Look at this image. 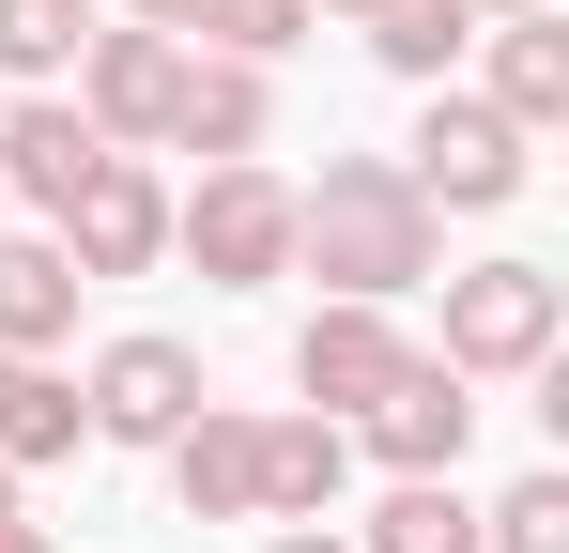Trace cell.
<instances>
[{"label":"cell","instance_id":"4316f807","mask_svg":"<svg viewBox=\"0 0 569 553\" xmlns=\"http://www.w3.org/2000/svg\"><path fill=\"white\" fill-rule=\"evenodd\" d=\"M0 231H16V200H0Z\"/></svg>","mask_w":569,"mask_h":553},{"label":"cell","instance_id":"44dd1931","mask_svg":"<svg viewBox=\"0 0 569 553\" xmlns=\"http://www.w3.org/2000/svg\"><path fill=\"white\" fill-rule=\"evenodd\" d=\"M262 553H355V539H339V523H278Z\"/></svg>","mask_w":569,"mask_h":553},{"label":"cell","instance_id":"7402d4cb","mask_svg":"<svg viewBox=\"0 0 569 553\" xmlns=\"http://www.w3.org/2000/svg\"><path fill=\"white\" fill-rule=\"evenodd\" d=\"M123 16H139V31H200V0H123Z\"/></svg>","mask_w":569,"mask_h":553},{"label":"cell","instance_id":"52a82bcc","mask_svg":"<svg viewBox=\"0 0 569 553\" xmlns=\"http://www.w3.org/2000/svg\"><path fill=\"white\" fill-rule=\"evenodd\" d=\"M200 400H216V384H200V354L186 339H154V323H139V339H108L93 369H78V415H93V446H170V431H186Z\"/></svg>","mask_w":569,"mask_h":553},{"label":"cell","instance_id":"d6986e66","mask_svg":"<svg viewBox=\"0 0 569 553\" xmlns=\"http://www.w3.org/2000/svg\"><path fill=\"white\" fill-rule=\"evenodd\" d=\"M308 31H323L308 0H200V31H186V47H216V62H262V78H278Z\"/></svg>","mask_w":569,"mask_h":553},{"label":"cell","instance_id":"5b68a950","mask_svg":"<svg viewBox=\"0 0 569 553\" xmlns=\"http://www.w3.org/2000/svg\"><path fill=\"white\" fill-rule=\"evenodd\" d=\"M400 184L431 200V215H508L523 184H539V139L508 123V108H477L462 78L416 108V139H400Z\"/></svg>","mask_w":569,"mask_h":553},{"label":"cell","instance_id":"3957f363","mask_svg":"<svg viewBox=\"0 0 569 553\" xmlns=\"http://www.w3.org/2000/svg\"><path fill=\"white\" fill-rule=\"evenodd\" d=\"M447 292V339L431 354L462 369V384H539L569 339V276L555 262H462V276H431Z\"/></svg>","mask_w":569,"mask_h":553},{"label":"cell","instance_id":"6da1fadb","mask_svg":"<svg viewBox=\"0 0 569 553\" xmlns=\"http://www.w3.org/2000/svg\"><path fill=\"white\" fill-rule=\"evenodd\" d=\"M154 461H170L186 523H323L339 476H355V431H339V415H247V400H200Z\"/></svg>","mask_w":569,"mask_h":553},{"label":"cell","instance_id":"30bf717a","mask_svg":"<svg viewBox=\"0 0 569 553\" xmlns=\"http://www.w3.org/2000/svg\"><path fill=\"white\" fill-rule=\"evenodd\" d=\"M462 446H477V384L447 354H416L370 415H355V461H385V476H462Z\"/></svg>","mask_w":569,"mask_h":553},{"label":"cell","instance_id":"cb8c5ba5","mask_svg":"<svg viewBox=\"0 0 569 553\" xmlns=\"http://www.w3.org/2000/svg\"><path fill=\"white\" fill-rule=\"evenodd\" d=\"M462 16H555V0H462Z\"/></svg>","mask_w":569,"mask_h":553},{"label":"cell","instance_id":"4fadbf2b","mask_svg":"<svg viewBox=\"0 0 569 553\" xmlns=\"http://www.w3.org/2000/svg\"><path fill=\"white\" fill-rule=\"evenodd\" d=\"M262 139H278V78H262V62H216V47H186V92H170V154L231 170V154H262Z\"/></svg>","mask_w":569,"mask_h":553},{"label":"cell","instance_id":"484cf974","mask_svg":"<svg viewBox=\"0 0 569 553\" xmlns=\"http://www.w3.org/2000/svg\"><path fill=\"white\" fill-rule=\"evenodd\" d=\"M0 523H31V507H16V476H0Z\"/></svg>","mask_w":569,"mask_h":553},{"label":"cell","instance_id":"8fae6325","mask_svg":"<svg viewBox=\"0 0 569 553\" xmlns=\"http://www.w3.org/2000/svg\"><path fill=\"white\" fill-rule=\"evenodd\" d=\"M462 62H477L462 92H477V108H508L523 139H555V123H569V31H555V16H477Z\"/></svg>","mask_w":569,"mask_h":553},{"label":"cell","instance_id":"277c9868","mask_svg":"<svg viewBox=\"0 0 569 553\" xmlns=\"http://www.w3.org/2000/svg\"><path fill=\"white\" fill-rule=\"evenodd\" d=\"M170 262H200V292H278L292 276V184L262 154H231V170H200L170 200Z\"/></svg>","mask_w":569,"mask_h":553},{"label":"cell","instance_id":"d4e9b609","mask_svg":"<svg viewBox=\"0 0 569 553\" xmlns=\"http://www.w3.org/2000/svg\"><path fill=\"white\" fill-rule=\"evenodd\" d=\"M308 16H385V0H308Z\"/></svg>","mask_w":569,"mask_h":553},{"label":"cell","instance_id":"7a4b0ae2","mask_svg":"<svg viewBox=\"0 0 569 553\" xmlns=\"http://www.w3.org/2000/svg\"><path fill=\"white\" fill-rule=\"evenodd\" d=\"M292 276L339 308H416L447 276V215L400 184V154H323V184H292Z\"/></svg>","mask_w":569,"mask_h":553},{"label":"cell","instance_id":"5bb4252c","mask_svg":"<svg viewBox=\"0 0 569 553\" xmlns=\"http://www.w3.org/2000/svg\"><path fill=\"white\" fill-rule=\"evenodd\" d=\"M78 292L93 276L62 262V231H0V354H62L78 339Z\"/></svg>","mask_w":569,"mask_h":553},{"label":"cell","instance_id":"603a6c76","mask_svg":"<svg viewBox=\"0 0 569 553\" xmlns=\"http://www.w3.org/2000/svg\"><path fill=\"white\" fill-rule=\"evenodd\" d=\"M0 553H62V539H47V523H0Z\"/></svg>","mask_w":569,"mask_h":553},{"label":"cell","instance_id":"9c48e42d","mask_svg":"<svg viewBox=\"0 0 569 553\" xmlns=\"http://www.w3.org/2000/svg\"><path fill=\"white\" fill-rule=\"evenodd\" d=\"M400 369H416V339H400V308H339V292H323V308L292 323V384H308V415H339V431L370 415V400L400 384Z\"/></svg>","mask_w":569,"mask_h":553},{"label":"cell","instance_id":"ffe728a7","mask_svg":"<svg viewBox=\"0 0 569 553\" xmlns=\"http://www.w3.org/2000/svg\"><path fill=\"white\" fill-rule=\"evenodd\" d=\"M477 553H569V476H555V461L508 476V492L477 507Z\"/></svg>","mask_w":569,"mask_h":553},{"label":"cell","instance_id":"ba28073f","mask_svg":"<svg viewBox=\"0 0 569 553\" xmlns=\"http://www.w3.org/2000/svg\"><path fill=\"white\" fill-rule=\"evenodd\" d=\"M47 231H62V262L93 276V292H108V276H154V262H170V184H154V154H93Z\"/></svg>","mask_w":569,"mask_h":553},{"label":"cell","instance_id":"2e32d148","mask_svg":"<svg viewBox=\"0 0 569 553\" xmlns=\"http://www.w3.org/2000/svg\"><path fill=\"white\" fill-rule=\"evenodd\" d=\"M355 553H477V492L462 476H385V507L355 523Z\"/></svg>","mask_w":569,"mask_h":553},{"label":"cell","instance_id":"9a60e30c","mask_svg":"<svg viewBox=\"0 0 569 553\" xmlns=\"http://www.w3.org/2000/svg\"><path fill=\"white\" fill-rule=\"evenodd\" d=\"M93 446V415H78V369L47 354H0V476H47V461Z\"/></svg>","mask_w":569,"mask_h":553},{"label":"cell","instance_id":"e0dca14e","mask_svg":"<svg viewBox=\"0 0 569 553\" xmlns=\"http://www.w3.org/2000/svg\"><path fill=\"white\" fill-rule=\"evenodd\" d=\"M355 31H370L385 78H416V92H447V78H462V47H477L462 0H385V16H355Z\"/></svg>","mask_w":569,"mask_h":553},{"label":"cell","instance_id":"ac0fdd59","mask_svg":"<svg viewBox=\"0 0 569 553\" xmlns=\"http://www.w3.org/2000/svg\"><path fill=\"white\" fill-rule=\"evenodd\" d=\"M93 47V0H0V78L16 92H62Z\"/></svg>","mask_w":569,"mask_h":553},{"label":"cell","instance_id":"8992f818","mask_svg":"<svg viewBox=\"0 0 569 553\" xmlns=\"http://www.w3.org/2000/svg\"><path fill=\"white\" fill-rule=\"evenodd\" d=\"M78 123H93L108 154H170V92H186V31H139V16H93V47H78Z\"/></svg>","mask_w":569,"mask_h":553},{"label":"cell","instance_id":"7c38bea8","mask_svg":"<svg viewBox=\"0 0 569 553\" xmlns=\"http://www.w3.org/2000/svg\"><path fill=\"white\" fill-rule=\"evenodd\" d=\"M93 154H108V139L78 123V92H16V108H0V200H16L31 231L78 200V170H93Z\"/></svg>","mask_w":569,"mask_h":553}]
</instances>
